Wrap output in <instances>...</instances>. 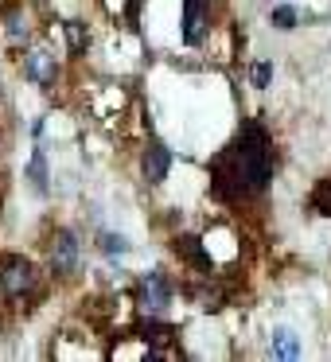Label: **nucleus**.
Returning <instances> with one entry per match:
<instances>
[{
  "mask_svg": "<svg viewBox=\"0 0 331 362\" xmlns=\"http://www.w3.org/2000/svg\"><path fill=\"white\" fill-rule=\"evenodd\" d=\"M98 250H102L105 257H125L133 245H129L121 234H110V230H105V234H98Z\"/></svg>",
  "mask_w": 331,
  "mask_h": 362,
  "instance_id": "9d476101",
  "label": "nucleus"
},
{
  "mask_svg": "<svg viewBox=\"0 0 331 362\" xmlns=\"http://www.w3.org/2000/svg\"><path fill=\"white\" fill-rule=\"evenodd\" d=\"M269 20H273V28H281V32H289V28H296L300 12L292 8V4H277V8L269 12Z\"/></svg>",
  "mask_w": 331,
  "mask_h": 362,
  "instance_id": "ddd939ff",
  "label": "nucleus"
},
{
  "mask_svg": "<svg viewBox=\"0 0 331 362\" xmlns=\"http://www.w3.org/2000/svg\"><path fill=\"white\" fill-rule=\"evenodd\" d=\"M24 74L35 82V86H55V78H59V66H55V55L51 51H43V47H35V51H28L24 55Z\"/></svg>",
  "mask_w": 331,
  "mask_h": 362,
  "instance_id": "39448f33",
  "label": "nucleus"
},
{
  "mask_svg": "<svg viewBox=\"0 0 331 362\" xmlns=\"http://www.w3.org/2000/svg\"><path fill=\"white\" fill-rule=\"evenodd\" d=\"M35 284V265L28 257H4L0 261V288L8 296H24Z\"/></svg>",
  "mask_w": 331,
  "mask_h": 362,
  "instance_id": "7ed1b4c3",
  "label": "nucleus"
},
{
  "mask_svg": "<svg viewBox=\"0 0 331 362\" xmlns=\"http://www.w3.org/2000/svg\"><path fill=\"white\" fill-rule=\"evenodd\" d=\"M137 331H141V339H144V343H152V346L172 339V327H164V323H152V315H149V323H141Z\"/></svg>",
  "mask_w": 331,
  "mask_h": 362,
  "instance_id": "f8f14e48",
  "label": "nucleus"
},
{
  "mask_svg": "<svg viewBox=\"0 0 331 362\" xmlns=\"http://www.w3.org/2000/svg\"><path fill=\"white\" fill-rule=\"evenodd\" d=\"M269 78H273V63H253V86L265 90Z\"/></svg>",
  "mask_w": 331,
  "mask_h": 362,
  "instance_id": "2eb2a0df",
  "label": "nucleus"
},
{
  "mask_svg": "<svg viewBox=\"0 0 331 362\" xmlns=\"http://www.w3.org/2000/svg\"><path fill=\"white\" fill-rule=\"evenodd\" d=\"M269 354L284 362H296V358H304V343H300V335L292 327H273L269 331Z\"/></svg>",
  "mask_w": 331,
  "mask_h": 362,
  "instance_id": "423d86ee",
  "label": "nucleus"
},
{
  "mask_svg": "<svg viewBox=\"0 0 331 362\" xmlns=\"http://www.w3.org/2000/svg\"><path fill=\"white\" fill-rule=\"evenodd\" d=\"M207 24V0H183V43H199Z\"/></svg>",
  "mask_w": 331,
  "mask_h": 362,
  "instance_id": "6e6552de",
  "label": "nucleus"
},
{
  "mask_svg": "<svg viewBox=\"0 0 331 362\" xmlns=\"http://www.w3.org/2000/svg\"><path fill=\"white\" fill-rule=\"evenodd\" d=\"M28 180H32V187L40 191H47V160H43V148H35L32 152V168H28Z\"/></svg>",
  "mask_w": 331,
  "mask_h": 362,
  "instance_id": "9b49d317",
  "label": "nucleus"
},
{
  "mask_svg": "<svg viewBox=\"0 0 331 362\" xmlns=\"http://www.w3.org/2000/svg\"><path fill=\"white\" fill-rule=\"evenodd\" d=\"M63 32H66V43H71V55H82V51H86V32H82V24L79 20H66Z\"/></svg>",
  "mask_w": 331,
  "mask_h": 362,
  "instance_id": "4468645a",
  "label": "nucleus"
},
{
  "mask_svg": "<svg viewBox=\"0 0 331 362\" xmlns=\"http://www.w3.org/2000/svg\"><path fill=\"white\" fill-rule=\"evenodd\" d=\"M312 203H315V211H320V214H331V180L323 183L320 191H315V199H312Z\"/></svg>",
  "mask_w": 331,
  "mask_h": 362,
  "instance_id": "dca6fc26",
  "label": "nucleus"
},
{
  "mask_svg": "<svg viewBox=\"0 0 331 362\" xmlns=\"http://www.w3.org/2000/svg\"><path fill=\"white\" fill-rule=\"evenodd\" d=\"M175 253H180V257H187L195 269H203V273H211V257H207L203 242H199L195 234H183V238H175Z\"/></svg>",
  "mask_w": 331,
  "mask_h": 362,
  "instance_id": "1a4fd4ad",
  "label": "nucleus"
},
{
  "mask_svg": "<svg viewBox=\"0 0 331 362\" xmlns=\"http://www.w3.org/2000/svg\"><path fill=\"white\" fill-rule=\"evenodd\" d=\"M137 304H141L144 315H152V320H156V315L172 304V281H168L160 269H156V273H144L141 276V292H137Z\"/></svg>",
  "mask_w": 331,
  "mask_h": 362,
  "instance_id": "f03ea898",
  "label": "nucleus"
},
{
  "mask_svg": "<svg viewBox=\"0 0 331 362\" xmlns=\"http://www.w3.org/2000/svg\"><path fill=\"white\" fill-rule=\"evenodd\" d=\"M273 164L277 156H273V144H269V133L257 121H245L238 141L211 164V187L219 199L257 195L273 180Z\"/></svg>",
  "mask_w": 331,
  "mask_h": 362,
  "instance_id": "f257e3e1",
  "label": "nucleus"
},
{
  "mask_svg": "<svg viewBox=\"0 0 331 362\" xmlns=\"http://www.w3.org/2000/svg\"><path fill=\"white\" fill-rule=\"evenodd\" d=\"M141 168H144V180L149 183H164L168 168H172V152H168V144L152 141L149 148H144V156H141Z\"/></svg>",
  "mask_w": 331,
  "mask_h": 362,
  "instance_id": "0eeeda50",
  "label": "nucleus"
},
{
  "mask_svg": "<svg viewBox=\"0 0 331 362\" xmlns=\"http://www.w3.org/2000/svg\"><path fill=\"white\" fill-rule=\"evenodd\" d=\"M51 269L59 276L79 269V238L71 230H55V238H51Z\"/></svg>",
  "mask_w": 331,
  "mask_h": 362,
  "instance_id": "20e7f679",
  "label": "nucleus"
}]
</instances>
